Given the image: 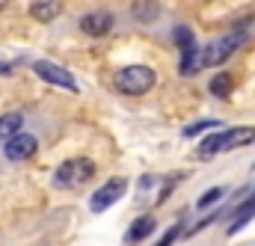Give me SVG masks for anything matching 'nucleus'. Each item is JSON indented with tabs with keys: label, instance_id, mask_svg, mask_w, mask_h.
Listing matches in <instances>:
<instances>
[{
	"label": "nucleus",
	"instance_id": "1",
	"mask_svg": "<svg viewBox=\"0 0 255 246\" xmlns=\"http://www.w3.org/2000/svg\"><path fill=\"white\" fill-rule=\"evenodd\" d=\"M255 142V127H226V130H217L211 136H205L199 142V157L208 160L214 154H223V151H232V148H241V145H250Z\"/></svg>",
	"mask_w": 255,
	"mask_h": 246
},
{
	"label": "nucleus",
	"instance_id": "2",
	"mask_svg": "<svg viewBox=\"0 0 255 246\" xmlns=\"http://www.w3.org/2000/svg\"><path fill=\"white\" fill-rule=\"evenodd\" d=\"M154 83H157V74H154V68H148V65H125V68H119L116 77H113V86H116L122 95H133V98L151 92Z\"/></svg>",
	"mask_w": 255,
	"mask_h": 246
},
{
	"label": "nucleus",
	"instance_id": "3",
	"mask_svg": "<svg viewBox=\"0 0 255 246\" xmlns=\"http://www.w3.org/2000/svg\"><path fill=\"white\" fill-rule=\"evenodd\" d=\"M92 175H95V163L89 157H68V160H63L57 166V172H54V187L71 190V187L86 184Z\"/></svg>",
	"mask_w": 255,
	"mask_h": 246
},
{
	"label": "nucleus",
	"instance_id": "4",
	"mask_svg": "<svg viewBox=\"0 0 255 246\" xmlns=\"http://www.w3.org/2000/svg\"><path fill=\"white\" fill-rule=\"evenodd\" d=\"M241 45H244V27H238L235 33H229V36H223V39L211 42L205 51H199L202 68H205V65H223V62H229V57H232Z\"/></svg>",
	"mask_w": 255,
	"mask_h": 246
},
{
	"label": "nucleus",
	"instance_id": "5",
	"mask_svg": "<svg viewBox=\"0 0 255 246\" xmlns=\"http://www.w3.org/2000/svg\"><path fill=\"white\" fill-rule=\"evenodd\" d=\"M33 71H36L45 83H54V86H60V89H65V92H80L77 80L65 71L63 65H54V62H48V60H36L33 62Z\"/></svg>",
	"mask_w": 255,
	"mask_h": 246
},
{
	"label": "nucleus",
	"instance_id": "6",
	"mask_svg": "<svg viewBox=\"0 0 255 246\" xmlns=\"http://www.w3.org/2000/svg\"><path fill=\"white\" fill-rule=\"evenodd\" d=\"M125 193H128V178H110L104 187H98V190L92 193L89 208H92L95 214H101V211H107L110 205H116Z\"/></svg>",
	"mask_w": 255,
	"mask_h": 246
},
{
	"label": "nucleus",
	"instance_id": "7",
	"mask_svg": "<svg viewBox=\"0 0 255 246\" xmlns=\"http://www.w3.org/2000/svg\"><path fill=\"white\" fill-rule=\"evenodd\" d=\"M36 148H39V139H36L33 133H15V136H9V139L3 142V154H6V160H15V163L33 157Z\"/></svg>",
	"mask_w": 255,
	"mask_h": 246
},
{
	"label": "nucleus",
	"instance_id": "8",
	"mask_svg": "<svg viewBox=\"0 0 255 246\" xmlns=\"http://www.w3.org/2000/svg\"><path fill=\"white\" fill-rule=\"evenodd\" d=\"M110 27H113L110 12H89V15L80 18V30L86 36H104V33H110Z\"/></svg>",
	"mask_w": 255,
	"mask_h": 246
},
{
	"label": "nucleus",
	"instance_id": "9",
	"mask_svg": "<svg viewBox=\"0 0 255 246\" xmlns=\"http://www.w3.org/2000/svg\"><path fill=\"white\" fill-rule=\"evenodd\" d=\"M232 214H235V220L229 223V232H226L229 238H235V235H238L244 226H250V223L255 220V193L250 196V199H247V202H244V205L232 208Z\"/></svg>",
	"mask_w": 255,
	"mask_h": 246
},
{
	"label": "nucleus",
	"instance_id": "10",
	"mask_svg": "<svg viewBox=\"0 0 255 246\" xmlns=\"http://www.w3.org/2000/svg\"><path fill=\"white\" fill-rule=\"evenodd\" d=\"M151 232H154V217H151V214H142V217H136V220L130 223L125 241L128 244H139V241H145Z\"/></svg>",
	"mask_w": 255,
	"mask_h": 246
},
{
	"label": "nucleus",
	"instance_id": "11",
	"mask_svg": "<svg viewBox=\"0 0 255 246\" xmlns=\"http://www.w3.org/2000/svg\"><path fill=\"white\" fill-rule=\"evenodd\" d=\"M60 9H63V3H60V0H33V6H30L33 18H39L42 24L54 21V18L60 15Z\"/></svg>",
	"mask_w": 255,
	"mask_h": 246
},
{
	"label": "nucleus",
	"instance_id": "12",
	"mask_svg": "<svg viewBox=\"0 0 255 246\" xmlns=\"http://www.w3.org/2000/svg\"><path fill=\"white\" fill-rule=\"evenodd\" d=\"M199 68H202V60H199V45H193V48H187V51H181V65H178V71H181L184 77H193Z\"/></svg>",
	"mask_w": 255,
	"mask_h": 246
},
{
	"label": "nucleus",
	"instance_id": "13",
	"mask_svg": "<svg viewBox=\"0 0 255 246\" xmlns=\"http://www.w3.org/2000/svg\"><path fill=\"white\" fill-rule=\"evenodd\" d=\"M232 86H235V80H232V74L229 71H220V74H214V80H211V95L214 98H229L232 95Z\"/></svg>",
	"mask_w": 255,
	"mask_h": 246
},
{
	"label": "nucleus",
	"instance_id": "14",
	"mask_svg": "<svg viewBox=\"0 0 255 246\" xmlns=\"http://www.w3.org/2000/svg\"><path fill=\"white\" fill-rule=\"evenodd\" d=\"M21 124H24V116H21V113H6V116H0V139L6 142L9 136L21 133Z\"/></svg>",
	"mask_w": 255,
	"mask_h": 246
},
{
	"label": "nucleus",
	"instance_id": "15",
	"mask_svg": "<svg viewBox=\"0 0 255 246\" xmlns=\"http://www.w3.org/2000/svg\"><path fill=\"white\" fill-rule=\"evenodd\" d=\"M223 196H226V187H214V190H208V193L199 199V205H196V208H199V211H205V208H211L214 202H220Z\"/></svg>",
	"mask_w": 255,
	"mask_h": 246
},
{
	"label": "nucleus",
	"instance_id": "16",
	"mask_svg": "<svg viewBox=\"0 0 255 246\" xmlns=\"http://www.w3.org/2000/svg\"><path fill=\"white\" fill-rule=\"evenodd\" d=\"M208 127H220V122H214V119H208V122H193L184 127V136H196V133H202V130H208Z\"/></svg>",
	"mask_w": 255,
	"mask_h": 246
},
{
	"label": "nucleus",
	"instance_id": "17",
	"mask_svg": "<svg viewBox=\"0 0 255 246\" xmlns=\"http://www.w3.org/2000/svg\"><path fill=\"white\" fill-rule=\"evenodd\" d=\"M178 235H181V226H172V229H169V232H166V235H163L154 246H172L175 241H178Z\"/></svg>",
	"mask_w": 255,
	"mask_h": 246
},
{
	"label": "nucleus",
	"instance_id": "18",
	"mask_svg": "<svg viewBox=\"0 0 255 246\" xmlns=\"http://www.w3.org/2000/svg\"><path fill=\"white\" fill-rule=\"evenodd\" d=\"M9 71H12V65L9 62H0V74H9Z\"/></svg>",
	"mask_w": 255,
	"mask_h": 246
},
{
	"label": "nucleus",
	"instance_id": "19",
	"mask_svg": "<svg viewBox=\"0 0 255 246\" xmlns=\"http://www.w3.org/2000/svg\"><path fill=\"white\" fill-rule=\"evenodd\" d=\"M6 3H9V0H0V12H3V9H6Z\"/></svg>",
	"mask_w": 255,
	"mask_h": 246
}]
</instances>
